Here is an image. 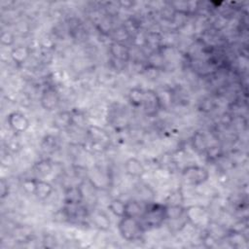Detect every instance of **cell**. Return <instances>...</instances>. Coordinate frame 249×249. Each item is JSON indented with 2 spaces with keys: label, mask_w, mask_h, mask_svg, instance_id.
I'll use <instances>...</instances> for the list:
<instances>
[{
  "label": "cell",
  "mask_w": 249,
  "mask_h": 249,
  "mask_svg": "<svg viewBox=\"0 0 249 249\" xmlns=\"http://www.w3.org/2000/svg\"><path fill=\"white\" fill-rule=\"evenodd\" d=\"M166 205L160 203H147L145 212L139 218L144 230H151L160 227L166 220Z\"/></svg>",
  "instance_id": "6da1fadb"
},
{
  "label": "cell",
  "mask_w": 249,
  "mask_h": 249,
  "mask_svg": "<svg viewBox=\"0 0 249 249\" xmlns=\"http://www.w3.org/2000/svg\"><path fill=\"white\" fill-rule=\"evenodd\" d=\"M118 230L124 240L131 242L140 239L145 231L140 220L130 216H124L120 218Z\"/></svg>",
  "instance_id": "7a4b0ae2"
},
{
  "label": "cell",
  "mask_w": 249,
  "mask_h": 249,
  "mask_svg": "<svg viewBox=\"0 0 249 249\" xmlns=\"http://www.w3.org/2000/svg\"><path fill=\"white\" fill-rule=\"evenodd\" d=\"M182 176L188 184L198 186L208 180L209 172L202 166L188 165L182 170Z\"/></svg>",
  "instance_id": "3957f363"
},
{
  "label": "cell",
  "mask_w": 249,
  "mask_h": 249,
  "mask_svg": "<svg viewBox=\"0 0 249 249\" xmlns=\"http://www.w3.org/2000/svg\"><path fill=\"white\" fill-rule=\"evenodd\" d=\"M185 215L188 223L195 227H199L205 224L208 218L207 210L201 205H191L185 209Z\"/></svg>",
  "instance_id": "277c9868"
},
{
  "label": "cell",
  "mask_w": 249,
  "mask_h": 249,
  "mask_svg": "<svg viewBox=\"0 0 249 249\" xmlns=\"http://www.w3.org/2000/svg\"><path fill=\"white\" fill-rule=\"evenodd\" d=\"M7 122L10 128L15 133H22L26 131L30 125L27 117L19 111H14L10 113L7 117Z\"/></svg>",
  "instance_id": "5b68a950"
},
{
  "label": "cell",
  "mask_w": 249,
  "mask_h": 249,
  "mask_svg": "<svg viewBox=\"0 0 249 249\" xmlns=\"http://www.w3.org/2000/svg\"><path fill=\"white\" fill-rule=\"evenodd\" d=\"M142 107L147 116L154 117L155 115H157L159 110L161 108V103L159 94L152 89L145 90Z\"/></svg>",
  "instance_id": "8992f818"
},
{
  "label": "cell",
  "mask_w": 249,
  "mask_h": 249,
  "mask_svg": "<svg viewBox=\"0 0 249 249\" xmlns=\"http://www.w3.org/2000/svg\"><path fill=\"white\" fill-rule=\"evenodd\" d=\"M59 94L54 87H46L40 96V104L47 111L54 110L59 104Z\"/></svg>",
  "instance_id": "52a82bcc"
},
{
  "label": "cell",
  "mask_w": 249,
  "mask_h": 249,
  "mask_svg": "<svg viewBox=\"0 0 249 249\" xmlns=\"http://www.w3.org/2000/svg\"><path fill=\"white\" fill-rule=\"evenodd\" d=\"M109 52L113 56V59L121 61V62H127L130 57V52L126 45L123 42L113 41L110 44Z\"/></svg>",
  "instance_id": "ba28073f"
},
{
  "label": "cell",
  "mask_w": 249,
  "mask_h": 249,
  "mask_svg": "<svg viewBox=\"0 0 249 249\" xmlns=\"http://www.w3.org/2000/svg\"><path fill=\"white\" fill-rule=\"evenodd\" d=\"M89 139L96 145L106 147L110 143V136L107 131L97 125H90L88 128Z\"/></svg>",
  "instance_id": "9c48e42d"
},
{
  "label": "cell",
  "mask_w": 249,
  "mask_h": 249,
  "mask_svg": "<svg viewBox=\"0 0 249 249\" xmlns=\"http://www.w3.org/2000/svg\"><path fill=\"white\" fill-rule=\"evenodd\" d=\"M84 196V192L81 186H70L64 192V202L67 205L82 204Z\"/></svg>",
  "instance_id": "30bf717a"
},
{
  "label": "cell",
  "mask_w": 249,
  "mask_h": 249,
  "mask_svg": "<svg viewBox=\"0 0 249 249\" xmlns=\"http://www.w3.org/2000/svg\"><path fill=\"white\" fill-rule=\"evenodd\" d=\"M124 169L127 175L133 178H141L145 172V166L136 158H129L124 162Z\"/></svg>",
  "instance_id": "8fae6325"
},
{
  "label": "cell",
  "mask_w": 249,
  "mask_h": 249,
  "mask_svg": "<svg viewBox=\"0 0 249 249\" xmlns=\"http://www.w3.org/2000/svg\"><path fill=\"white\" fill-rule=\"evenodd\" d=\"M90 220L95 228L100 231H108L111 227V220L109 216L103 211L99 209L92 210L89 215Z\"/></svg>",
  "instance_id": "7c38bea8"
},
{
  "label": "cell",
  "mask_w": 249,
  "mask_h": 249,
  "mask_svg": "<svg viewBox=\"0 0 249 249\" xmlns=\"http://www.w3.org/2000/svg\"><path fill=\"white\" fill-rule=\"evenodd\" d=\"M53 124L57 129L69 128L71 125L74 124L73 113L70 111H67V110L58 112L53 120Z\"/></svg>",
  "instance_id": "4fadbf2b"
},
{
  "label": "cell",
  "mask_w": 249,
  "mask_h": 249,
  "mask_svg": "<svg viewBox=\"0 0 249 249\" xmlns=\"http://www.w3.org/2000/svg\"><path fill=\"white\" fill-rule=\"evenodd\" d=\"M147 206V202L141 201V200H128L125 201V215L124 216H130L134 218H140L143 213L145 212Z\"/></svg>",
  "instance_id": "5bb4252c"
},
{
  "label": "cell",
  "mask_w": 249,
  "mask_h": 249,
  "mask_svg": "<svg viewBox=\"0 0 249 249\" xmlns=\"http://www.w3.org/2000/svg\"><path fill=\"white\" fill-rule=\"evenodd\" d=\"M53 191V187L51 183H49L45 180H42V179H37L34 196L38 199H40V200L47 199L52 195Z\"/></svg>",
  "instance_id": "9a60e30c"
},
{
  "label": "cell",
  "mask_w": 249,
  "mask_h": 249,
  "mask_svg": "<svg viewBox=\"0 0 249 249\" xmlns=\"http://www.w3.org/2000/svg\"><path fill=\"white\" fill-rule=\"evenodd\" d=\"M30 49L26 46H17L15 47L12 52H11V56L12 59L18 63V64H22L26 61V59L30 55Z\"/></svg>",
  "instance_id": "2e32d148"
},
{
  "label": "cell",
  "mask_w": 249,
  "mask_h": 249,
  "mask_svg": "<svg viewBox=\"0 0 249 249\" xmlns=\"http://www.w3.org/2000/svg\"><path fill=\"white\" fill-rule=\"evenodd\" d=\"M185 209L186 208L179 203L166 205V208H165L166 220L173 221V220H178L185 217Z\"/></svg>",
  "instance_id": "e0dca14e"
},
{
  "label": "cell",
  "mask_w": 249,
  "mask_h": 249,
  "mask_svg": "<svg viewBox=\"0 0 249 249\" xmlns=\"http://www.w3.org/2000/svg\"><path fill=\"white\" fill-rule=\"evenodd\" d=\"M144 94H145V90L143 89L134 87L128 92V100L131 103V105L134 107L142 106Z\"/></svg>",
  "instance_id": "ac0fdd59"
},
{
  "label": "cell",
  "mask_w": 249,
  "mask_h": 249,
  "mask_svg": "<svg viewBox=\"0 0 249 249\" xmlns=\"http://www.w3.org/2000/svg\"><path fill=\"white\" fill-rule=\"evenodd\" d=\"M108 209L115 216L122 218L125 215V202L120 198H113L108 203Z\"/></svg>",
  "instance_id": "d6986e66"
},
{
  "label": "cell",
  "mask_w": 249,
  "mask_h": 249,
  "mask_svg": "<svg viewBox=\"0 0 249 249\" xmlns=\"http://www.w3.org/2000/svg\"><path fill=\"white\" fill-rule=\"evenodd\" d=\"M192 146L196 152L204 153L206 148L208 147L205 135L201 132H196L192 138Z\"/></svg>",
  "instance_id": "ffe728a7"
},
{
  "label": "cell",
  "mask_w": 249,
  "mask_h": 249,
  "mask_svg": "<svg viewBox=\"0 0 249 249\" xmlns=\"http://www.w3.org/2000/svg\"><path fill=\"white\" fill-rule=\"evenodd\" d=\"M33 169L35 170V172L42 176V177H45V176H48L49 174L52 173L53 171V164L52 162L49 160H41L39 161H37L34 166H33Z\"/></svg>",
  "instance_id": "44dd1931"
},
{
  "label": "cell",
  "mask_w": 249,
  "mask_h": 249,
  "mask_svg": "<svg viewBox=\"0 0 249 249\" xmlns=\"http://www.w3.org/2000/svg\"><path fill=\"white\" fill-rule=\"evenodd\" d=\"M162 36L159 32H150L146 35L144 41L149 46V48L153 49L154 52L160 48L161 44Z\"/></svg>",
  "instance_id": "7402d4cb"
},
{
  "label": "cell",
  "mask_w": 249,
  "mask_h": 249,
  "mask_svg": "<svg viewBox=\"0 0 249 249\" xmlns=\"http://www.w3.org/2000/svg\"><path fill=\"white\" fill-rule=\"evenodd\" d=\"M147 62L149 64V66L153 69L159 70L163 66L164 63V59L163 56L161 55V53H158V52H153L147 58Z\"/></svg>",
  "instance_id": "603a6c76"
},
{
  "label": "cell",
  "mask_w": 249,
  "mask_h": 249,
  "mask_svg": "<svg viewBox=\"0 0 249 249\" xmlns=\"http://www.w3.org/2000/svg\"><path fill=\"white\" fill-rule=\"evenodd\" d=\"M56 146V139L53 135H47L43 138V141L41 143L42 150L45 152H53L55 149Z\"/></svg>",
  "instance_id": "cb8c5ba5"
},
{
  "label": "cell",
  "mask_w": 249,
  "mask_h": 249,
  "mask_svg": "<svg viewBox=\"0 0 249 249\" xmlns=\"http://www.w3.org/2000/svg\"><path fill=\"white\" fill-rule=\"evenodd\" d=\"M36 182H37V178L25 179V180L22 181V189H23L26 193L34 195L35 188H36Z\"/></svg>",
  "instance_id": "d4e9b609"
},
{
  "label": "cell",
  "mask_w": 249,
  "mask_h": 249,
  "mask_svg": "<svg viewBox=\"0 0 249 249\" xmlns=\"http://www.w3.org/2000/svg\"><path fill=\"white\" fill-rule=\"evenodd\" d=\"M204 153H206L207 157L210 160H216L221 155V149L218 146H208Z\"/></svg>",
  "instance_id": "484cf974"
},
{
  "label": "cell",
  "mask_w": 249,
  "mask_h": 249,
  "mask_svg": "<svg viewBox=\"0 0 249 249\" xmlns=\"http://www.w3.org/2000/svg\"><path fill=\"white\" fill-rule=\"evenodd\" d=\"M15 41L14 35L9 31H3L1 33V43L5 46H11Z\"/></svg>",
  "instance_id": "4316f807"
},
{
  "label": "cell",
  "mask_w": 249,
  "mask_h": 249,
  "mask_svg": "<svg viewBox=\"0 0 249 249\" xmlns=\"http://www.w3.org/2000/svg\"><path fill=\"white\" fill-rule=\"evenodd\" d=\"M9 195V185L5 179H1L0 181V196L1 198H5Z\"/></svg>",
  "instance_id": "83f0119b"
}]
</instances>
